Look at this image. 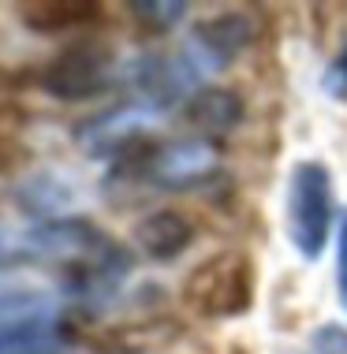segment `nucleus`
Instances as JSON below:
<instances>
[{
	"mask_svg": "<svg viewBox=\"0 0 347 354\" xmlns=\"http://www.w3.org/2000/svg\"><path fill=\"white\" fill-rule=\"evenodd\" d=\"M329 90L336 93H347V45L340 49V56L332 60V68H329Z\"/></svg>",
	"mask_w": 347,
	"mask_h": 354,
	"instance_id": "16",
	"label": "nucleus"
},
{
	"mask_svg": "<svg viewBox=\"0 0 347 354\" xmlns=\"http://www.w3.org/2000/svg\"><path fill=\"white\" fill-rule=\"evenodd\" d=\"M34 254H30V243H26V232L15 235L12 227L0 220V272L8 269H19V265H30Z\"/></svg>",
	"mask_w": 347,
	"mask_h": 354,
	"instance_id": "13",
	"label": "nucleus"
},
{
	"mask_svg": "<svg viewBox=\"0 0 347 354\" xmlns=\"http://www.w3.org/2000/svg\"><path fill=\"white\" fill-rule=\"evenodd\" d=\"M67 202H71V190H67L56 176H34L19 187V209H26L30 216L45 220H60Z\"/></svg>",
	"mask_w": 347,
	"mask_h": 354,
	"instance_id": "10",
	"label": "nucleus"
},
{
	"mask_svg": "<svg viewBox=\"0 0 347 354\" xmlns=\"http://www.w3.org/2000/svg\"><path fill=\"white\" fill-rule=\"evenodd\" d=\"M258 34V23L254 15L247 12H224V15H213L206 23H198L190 30V41L183 45V53L190 56V64L209 75V71H224L243 56V49L254 41Z\"/></svg>",
	"mask_w": 347,
	"mask_h": 354,
	"instance_id": "6",
	"label": "nucleus"
},
{
	"mask_svg": "<svg viewBox=\"0 0 347 354\" xmlns=\"http://www.w3.org/2000/svg\"><path fill=\"white\" fill-rule=\"evenodd\" d=\"M336 232V187L321 160H299L287 179V239L303 261H317Z\"/></svg>",
	"mask_w": 347,
	"mask_h": 354,
	"instance_id": "2",
	"label": "nucleus"
},
{
	"mask_svg": "<svg viewBox=\"0 0 347 354\" xmlns=\"http://www.w3.org/2000/svg\"><path fill=\"white\" fill-rule=\"evenodd\" d=\"M49 310H60L53 295L34 291V287H19V283H0V324L37 317V313H49Z\"/></svg>",
	"mask_w": 347,
	"mask_h": 354,
	"instance_id": "11",
	"label": "nucleus"
},
{
	"mask_svg": "<svg viewBox=\"0 0 347 354\" xmlns=\"http://www.w3.org/2000/svg\"><path fill=\"white\" fill-rule=\"evenodd\" d=\"M314 354H347V328L325 324L314 332Z\"/></svg>",
	"mask_w": 347,
	"mask_h": 354,
	"instance_id": "15",
	"label": "nucleus"
},
{
	"mask_svg": "<svg viewBox=\"0 0 347 354\" xmlns=\"http://www.w3.org/2000/svg\"><path fill=\"white\" fill-rule=\"evenodd\" d=\"M161 112L146 109V104H116V109H105L98 116L82 120L75 127V142L90 153V157H101L109 165H127V160L142 157L153 142V127H157Z\"/></svg>",
	"mask_w": 347,
	"mask_h": 354,
	"instance_id": "5",
	"label": "nucleus"
},
{
	"mask_svg": "<svg viewBox=\"0 0 347 354\" xmlns=\"http://www.w3.org/2000/svg\"><path fill=\"white\" fill-rule=\"evenodd\" d=\"M127 12L146 34H172L190 8L183 0H139V4H127Z\"/></svg>",
	"mask_w": 347,
	"mask_h": 354,
	"instance_id": "12",
	"label": "nucleus"
},
{
	"mask_svg": "<svg viewBox=\"0 0 347 354\" xmlns=\"http://www.w3.org/2000/svg\"><path fill=\"white\" fill-rule=\"evenodd\" d=\"M336 299L347 313V209L336 220Z\"/></svg>",
	"mask_w": 347,
	"mask_h": 354,
	"instance_id": "14",
	"label": "nucleus"
},
{
	"mask_svg": "<svg viewBox=\"0 0 347 354\" xmlns=\"http://www.w3.org/2000/svg\"><path fill=\"white\" fill-rule=\"evenodd\" d=\"M116 56L98 41H75V45H64L60 53L53 56L49 64L42 68L37 82L42 90L56 101H67V104H82V101H94L101 93H109L116 86Z\"/></svg>",
	"mask_w": 347,
	"mask_h": 354,
	"instance_id": "4",
	"label": "nucleus"
},
{
	"mask_svg": "<svg viewBox=\"0 0 347 354\" xmlns=\"http://www.w3.org/2000/svg\"><path fill=\"white\" fill-rule=\"evenodd\" d=\"M220 171V149L209 138H168V142H153L142 157L116 165L112 176H127L134 183H146L153 190L165 194H187V190L206 187L209 179H217Z\"/></svg>",
	"mask_w": 347,
	"mask_h": 354,
	"instance_id": "1",
	"label": "nucleus"
},
{
	"mask_svg": "<svg viewBox=\"0 0 347 354\" xmlns=\"http://www.w3.org/2000/svg\"><path fill=\"white\" fill-rule=\"evenodd\" d=\"M195 243V224L176 209H157L134 224V246L150 261H172Z\"/></svg>",
	"mask_w": 347,
	"mask_h": 354,
	"instance_id": "8",
	"label": "nucleus"
},
{
	"mask_svg": "<svg viewBox=\"0 0 347 354\" xmlns=\"http://www.w3.org/2000/svg\"><path fill=\"white\" fill-rule=\"evenodd\" d=\"M183 120L198 138H224L243 123V101L228 86H202V90L183 104Z\"/></svg>",
	"mask_w": 347,
	"mask_h": 354,
	"instance_id": "7",
	"label": "nucleus"
},
{
	"mask_svg": "<svg viewBox=\"0 0 347 354\" xmlns=\"http://www.w3.org/2000/svg\"><path fill=\"white\" fill-rule=\"evenodd\" d=\"M19 15L37 34H64V30H79V26L101 23L105 8L101 4H79V0H71V4L56 0V4H23Z\"/></svg>",
	"mask_w": 347,
	"mask_h": 354,
	"instance_id": "9",
	"label": "nucleus"
},
{
	"mask_svg": "<svg viewBox=\"0 0 347 354\" xmlns=\"http://www.w3.org/2000/svg\"><path fill=\"white\" fill-rule=\"evenodd\" d=\"M183 306L206 321L239 317L254 306V261L239 250L213 254L183 280Z\"/></svg>",
	"mask_w": 347,
	"mask_h": 354,
	"instance_id": "3",
	"label": "nucleus"
}]
</instances>
